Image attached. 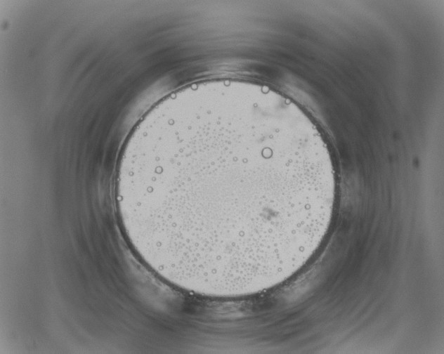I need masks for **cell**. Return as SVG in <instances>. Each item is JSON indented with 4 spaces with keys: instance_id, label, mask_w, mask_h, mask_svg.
Wrapping results in <instances>:
<instances>
[{
    "instance_id": "1",
    "label": "cell",
    "mask_w": 444,
    "mask_h": 354,
    "mask_svg": "<svg viewBox=\"0 0 444 354\" xmlns=\"http://www.w3.org/2000/svg\"><path fill=\"white\" fill-rule=\"evenodd\" d=\"M336 190L312 119L275 89L240 79L193 84L155 106L129 138L116 180L158 266L223 286L304 265L329 230Z\"/></svg>"
}]
</instances>
